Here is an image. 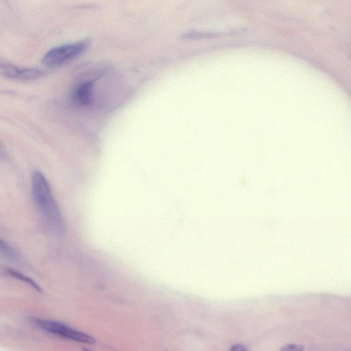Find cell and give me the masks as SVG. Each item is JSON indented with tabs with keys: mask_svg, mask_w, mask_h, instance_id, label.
Listing matches in <instances>:
<instances>
[{
	"mask_svg": "<svg viewBox=\"0 0 351 351\" xmlns=\"http://www.w3.org/2000/svg\"><path fill=\"white\" fill-rule=\"evenodd\" d=\"M187 38L191 39H205V38H218L220 37V35L218 34H213V33H191L190 34H187Z\"/></svg>",
	"mask_w": 351,
	"mask_h": 351,
	"instance_id": "8",
	"label": "cell"
},
{
	"mask_svg": "<svg viewBox=\"0 0 351 351\" xmlns=\"http://www.w3.org/2000/svg\"><path fill=\"white\" fill-rule=\"evenodd\" d=\"M1 151H1V148H0V154H1Z\"/></svg>",
	"mask_w": 351,
	"mask_h": 351,
	"instance_id": "11",
	"label": "cell"
},
{
	"mask_svg": "<svg viewBox=\"0 0 351 351\" xmlns=\"http://www.w3.org/2000/svg\"><path fill=\"white\" fill-rule=\"evenodd\" d=\"M32 191L35 203L43 218L53 231L62 234L65 231V227L60 211L49 181L39 171L35 172L33 174Z\"/></svg>",
	"mask_w": 351,
	"mask_h": 351,
	"instance_id": "1",
	"label": "cell"
},
{
	"mask_svg": "<svg viewBox=\"0 0 351 351\" xmlns=\"http://www.w3.org/2000/svg\"><path fill=\"white\" fill-rule=\"evenodd\" d=\"M31 321L42 330L67 339L88 344H93L96 341L92 335L61 322L38 317H31Z\"/></svg>",
	"mask_w": 351,
	"mask_h": 351,
	"instance_id": "2",
	"label": "cell"
},
{
	"mask_svg": "<svg viewBox=\"0 0 351 351\" xmlns=\"http://www.w3.org/2000/svg\"><path fill=\"white\" fill-rule=\"evenodd\" d=\"M281 350H304V347L301 345L298 344H287L283 348H281Z\"/></svg>",
	"mask_w": 351,
	"mask_h": 351,
	"instance_id": "9",
	"label": "cell"
},
{
	"mask_svg": "<svg viewBox=\"0 0 351 351\" xmlns=\"http://www.w3.org/2000/svg\"><path fill=\"white\" fill-rule=\"evenodd\" d=\"M0 274L3 275L14 278L27 284H29L32 287L36 289L39 292H42V289L40 286L36 283L32 278L27 276L23 273L8 267L0 266Z\"/></svg>",
	"mask_w": 351,
	"mask_h": 351,
	"instance_id": "6",
	"label": "cell"
},
{
	"mask_svg": "<svg viewBox=\"0 0 351 351\" xmlns=\"http://www.w3.org/2000/svg\"><path fill=\"white\" fill-rule=\"evenodd\" d=\"M94 84L92 82H86L81 84L74 94L75 101L81 106L90 105L93 100Z\"/></svg>",
	"mask_w": 351,
	"mask_h": 351,
	"instance_id": "5",
	"label": "cell"
},
{
	"mask_svg": "<svg viewBox=\"0 0 351 351\" xmlns=\"http://www.w3.org/2000/svg\"><path fill=\"white\" fill-rule=\"evenodd\" d=\"M0 75L9 79L21 81H34L42 78L43 71L35 68H20L0 62Z\"/></svg>",
	"mask_w": 351,
	"mask_h": 351,
	"instance_id": "4",
	"label": "cell"
},
{
	"mask_svg": "<svg viewBox=\"0 0 351 351\" xmlns=\"http://www.w3.org/2000/svg\"><path fill=\"white\" fill-rule=\"evenodd\" d=\"M88 46L87 42H79L54 48L44 56L42 63L49 68L60 66L81 55Z\"/></svg>",
	"mask_w": 351,
	"mask_h": 351,
	"instance_id": "3",
	"label": "cell"
},
{
	"mask_svg": "<svg viewBox=\"0 0 351 351\" xmlns=\"http://www.w3.org/2000/svg\"><path fill=\"white\" fill-rule=\"evenodd\" d=\"M0 252L13 260H18L19 256L16 251L6 242L0 239Z\"/></svg>",
	"mask_w": 351,
	"mask_h": 351,
	"instance_id": "7",
	"label": "cell"
},
{
	"mask_svg": "<svg viewBox=\"0 0 351 351\" xmlns=\"http://www.w3.org/2000/svg\"><path fill=\"white\" fill-rule=\"evenodd\" d=\"M248 348L246 347H245V346L244 345H242V344H235V345H233L231 348L230 350H233V351H244V350H246Z\"/></svg>",
	"mask_w": 351,
	"mask_h": 351,
	"instance_id": "10",
	"label": "cell"
}]
</instances>
